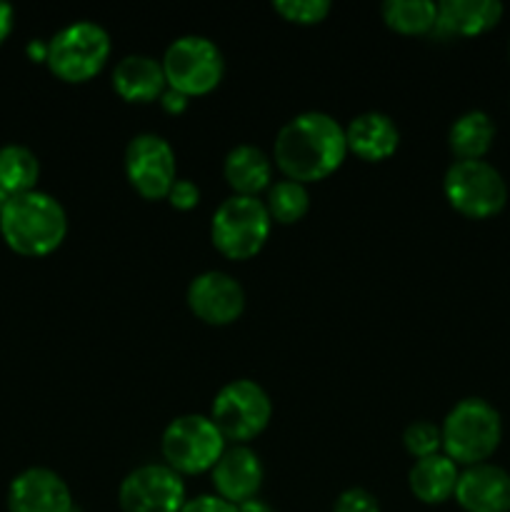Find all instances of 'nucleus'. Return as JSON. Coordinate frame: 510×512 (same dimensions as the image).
<instances>
[{
    "instance_id": "1",
    "label": "nucleus",
    "mask_w": 510,
    "mask_h": 512,
    "mask_svg": "<svg viewBox=\"0 0 510 512\" xmlns=\"http://www.w3.org/2000/svg\"><path fill=\"white\" fill-rule=\"evenodd\" d=\"M348 155L345 128L323 110L293 115L278 130L273 160L283 178L295 183H318L333 175Z\"/></svg>"
},
{
    "instance_id": "32",
    "label": "nucleus",
    "mask_w": 510,
    "mask_h": 512,
    "mask_svg": "<svg viewBox=\"0 0 510 512\" xmlns=\"http://www.w3.org/2000/svg\"><path fill=\"white\" fill-rule=\"evenodd\" d=\"M28 55L33 60H38V63H45V60H48V43H45V40H30Z\"/></svg>"
},
{
    "instance_id": "30",
    "label": "nucleus",
    "mask_w": 510,
    "mask_h": 512,
    "mask_svg": "<svg viewBox=\"0 0 510 512\" xmlns=\"http://www.w3.org/2000/svg\"><path fill=\"white\" fill-rule=\"evenodd\" d=\"M160 105H163L165 113H170V115H183L185 110H188L190 98H188V95L178 93V90L165 88V93L160 95Z\"/></svg>"
},
{
    "instance_id": "12",
    "label": "nucleus",
    "mask_w": 510,
    "mask_h": 512,
    "mask_svg": "<svg viewBox=\"0 0 510 512\" xmlns=\"http://www.w3.org/2000/svg\"><path fill=\"white\" fill-rule=\"evenodd\" d=\"M185 300L195 318L215 328L235 323L245 310L243 285L223 270H205L195 275L185 290Z\"/></svg>"
},
{
    "instance_id": "8",
    "label": "nucleus",
    "mask_w": 510,
    "mask_h": 512,
    "mask_svg": "<svg viewBox=\"0 0 510 512\" xmlns=\"http://www.w3.org/2000/svg\"><path fill=\"white\" fill-rule=\"evenodd\" d=\"M273 418V403L260 383L238 378L225 383L210 405V420L225 440L233 445H248L258 438Z\"/></svg>"
},
{
    "instance_id": "7",
    "label": "nucleus",
    "mask_w": 510,
    "mask_h": 512,
    "mask_svg": "<svg viewBox=\"0 0 510 512\" xmlns=\"http://www.w3.org/2000/svg\"><path fill=\"white\" fill-rule=\"evenodd\" d=\"M443 193L450 208L473 220L498 215L508 203V183L488 160H455L443 175Z\"/></svg>"
},
{
    "instance_id": "14",
    "label": "nucleus",
    "mask_w": 510,
    "mask_h": 512,
    "mask_svg": "<svg viewBox=\"0 0 510 512\" xmlns=\"http://www.w3.org/2000/svg\"><path fill=\"white\" fill-rule=\"evenodd\" d=\"M8 512H75V500L55 470L28 468L10 483Z\"/></svg>"
},
{
    "instance_id": "11",
    "label": "nucleus",
    "mask_w": 510,
    "mask_h": 512,
    "mask_svg": "<svg viewBox=\"0 0 510 512\" xmlns=\"http://www.w3.org/2000/svg\"><path fill=\"white\" fill-rule=\"evenodd\" d=\"M188 503L183 475L165 463H145L130 470L118 488L123 512H180Z\"/></svg>"
},
{
    "instance_id": "13",
    "label": "nucleus",
    "mask_w": 510,
    "mask_h": 512,
    "mask_svg": "<svg viewBox=\"0 0 510 512\" xmlns=\"http://www.w3.org/2000/svg\"><path fill=\"white\" fill-rule=\"evenodd\" d=\"M210 480H213L218 498L230 505H243L258 498L260 488H263V460L248 445H230L223 450L215 468L210 470Z\"/></svg>"
},
{
    "instance_id": "26",
    "label": "nucleus",
    "mask_w": 510,
    "mask_h": 512,
    "mask_svg": "<svg viewBox=\"0 0 510 512\" xmlns=\"http://www.w3.org/2000/svg\"><path fill=\"white\" fill-rule=\"evenodd\" d=\"M273 10L283 20L295 25H318L330 15L328 0H275Z\"/></svg>"
},
{
    "instance_id": "22",
    "label": "nucleus",
    "mask_w": 510,
    "mask_h": 512,
    "mask_svg": "<svg viewBox=\"0 0 510 512\" xmlns=\"http://www.w3.org/2000/svg\"><path fill=\"white\" fill-rule=\"evenodd\" d=\"M40 178V160L30 148L8 143L0 148V188L13 198L35 190Z\"/></svg>"
},
{
    "instance_id": "28",
    "label": "nucleus",
    "mask_w": 510,
    "mask_h": 512,
    "mask_svg": "<svg viewBox=\"0 0 510 512\" xmlns=\"http://www.w3.org/2000/svg\"><path fill=\"white\" fill-rule=\"evenodd\" d=\"M168 200L175 210H193L200 203V188L188 178H178L168 190Z\"/></svg>"
},
{
    "instance_id": "27",
    "label": "nucleus",
    "mask_w": 510,
    "mask_h": 512,
    "mask_svg": "<svg viewBox=\"0 0 510 512\" xmlns=\"http://www.w3.org/2000/svg\"><path fill=\"white\" fill-rule=\"evenodd\" d=\"M333 512H380V503L370 490L348 488L338 495Z\"/></svg>"
},
{
    "instance_id": "18",
    "label": "nucleus",
    "mask_w": 510,
    "mask_h": 512,
    "mask_svg": "<svg viewBox=\"0 0 510 512\" xmlns=\"http://www.w3.org/2000/svg\"><path fill=\"white\" fill-rule=\"evenodd\" d=\"M165 83L163 63L153 55L130 53L120 58L113 68V90L125 103H153L160 100Z\"/></svg>"
},
{
    "instance_id": "24",
    "label": "nucleus",
    "mask_w": 510,
    "mask_h": 512,
    "mask_svg": "<svg viewBox=\"0 0 510 512\" xmlns=\"http://www.w3.org/2000/svg\"><path fill=\"white\" fill-rule=\"evenodd\" d=\"M273 223L293 225L303 220L310 210L308 185L295 183V180H278L268 188V198L263 200Z\"/></svg>"
},
{
    "instance_id": "21",
    "label": "nucleus",
    "mask_w": 510,
    "mask_h": 512,
    "mask_svg": "<svg viewBox=\"0 0 510 512\" xmlns=\"http://www.w3.org/2000/svg\"><path fill=\"white\" fill-rule=\"evenodd\" d=\"M495 143V123L485 110L458 115L448 130V145L458 160H483Z\"/></svg>"
},
{
    "instance_id": "15",
    "label": "nucleus",
    "mask_w": 510,
    "mask_h": 512,
    "mask_svg": "<svg viewBox=\"0 0 510 512\" xmlns=\"http://www.w3.org/2000/svg\"><path fill=\"white\" fill-rule=\"evenodd\" d=\"M453 498L465 512H510V473L493 463L470 465L460 470Z\"/></svg>"
},
{
    "instance_id": "34",
    "label": "nucleus",
    "mask_w": 510,
    "mask_h": 512,
    "mask_svg": "<svg viewBox=\"0 0 510 512\" xmlns=\"http://www.w3.org/2000/svg\"><path fill=\"white\" fill-rule=\"evenodd\" d=\"M8 200H10V195H8V193H5V190H3V188H0V210H3V208H5V205H8Z\"/></svg>"
},
{
    "instance_id": "23",
    "label": "nucleus",
    "mask_w": 510,
    "mask_h": 512,
    "mask_svg": "<svg viewBox=\"0 0 510 512\" xmlns=\"http://www.w3.org/2000/svg\"><path fill=\"white\" fill-rule=\"evenodd\" d=\"M385 25L403 35H433L438 3L433 0H385L380 5Z\"/></svg>"
},
{
    "instance_id": "35",
    "label": "nucleus",
    "mask_w": 510,
    "mask_h": 512,
    "mask_svg": "<svg viewBox=\"0 0 510 512\" xmlns=\"http://www.w3.org/2000/svg\"><path fill=\"white\" fill-rule=\"evenodd\" d=\"M508 55H510V43H508Z\"/></svg>"
},
{
    "instance_id": "25",
    "label": "nucleus",
    "mask_w": 510,
    "mask_h": 512,
    "mask_svg": "<svg viewBox=\"0 0 510 512\" xmlns=\"http://www.w3.org/2000/svg\"><path fill=\"white\" fill-rule=\"evenodd\" d=\"M403 445L415 460L438 455L440 450H443L440 425L430 423V420H413V423L403 430Z\"/></svg>"
},
{
    "instance_id": "6",
    "label": "nucleus",
    "mask_w": 510,
    "mask_h": 512,
    "mask_svg": "<svg viewBox=\"0 0 510 512\" xmlns=\"http://www.w3.org/2000/svg\"><path fill=\"white\" fill-rule=\"evenodd\" d=\"M228 440L220 435L210 415H178L160 435V453L178 475H203L215 468Z\"/></svg>"
},
{
    "instance_id": "20",
    "label": "nucleus",
    "mask_w": 510,
    "mask_h": 512,
    "mask_svg": "<svg viewBox=\"0 0 510 512\" xmlns=\"http://www.w3.org/2000/svg\"><path fill=\"white\" fill-rule=\"evenodd\" d=\"M460 468L445 453L420 458L408 470V488L420 503L440 505L455 495Z\"/></svg>"
},
{
    "instance_id": "17",
    "label": "nucleus",
    "mask_w": 510,
    "mask_h": 512,
    "mask_svg": "<svg viewBox=\"0 0 510 512\" xmlns=\"http://www.w3.org/2000/svg\"><path fill=\"white\" fill-rule=\"evenodd\" d=\"M503 18V3L498 0H443L438 3V23L433 35L440 40L473 38L488 33Z\"/></svg>"
},
{
    "instance_id": "10",
    "label": "nucleus",
    "mask_w": 510,
    "mask_h": 512,
    "mask_svg": "<svg viewBox=\"0 0 510 512\" xmlns=\"http://www.w3.org/2000/svg\"><path fill=\"white\" fill-rule=\"evenodd\" d=\"M125 178L145 200H165L178 180L175 150L163 135L138 133L125 145Z\"/></svg>"
},
{
    "instance_id": "5",
    "label": "nucleus",
    "mask_w": 510,
    "mask_h": 512,
    "mask_svg": "<svg viewBox=\"0 0 510 512\" xmlns=\"http://www.w3.org/2000/svg\"><path fill=\"white\" fill-rule=\"evenodd\" d=\"M270 228H273V220L263 200L230 195L215 208L210 218V240L225 258L248 260L255 258L268 243Z\"/></svg>"
},
{
    "instance_id": "2",
    "label": "nucleus",
    "mask_w": 510,
    "mask_h": 512,
    "mask_svg": "<svg viewBox=\"0 0 510 512\" xmlns=\"http://www.w3.org/2000/svg\"><path fill=\"white\" fill-rule=\"evenodd\" d=\"M0 235L13 253L45 258L63 245L68 235V213L58 198L43 190L13 195L0 210Z\"/></svg>"
},
{
    "instance_id": "33",
    "label": "nucleus",
    "mask_w": 510,
    "mask_h": 512,
    "mask_svg": "<svg viewBox=\"0 0 510 512\" xmlns=\"http://www.w3.org/2000/svg\"><path fill=\"white\" fill-rule=\"evenodd\" d=\"M238 510L240 512H275L268 503H265V500H260V498H253V500H248V503L238 505Z\"/></svg>"
},
{
    "instance_id": "9",
    "label": "nucleus",
    "mask_w": 510,
    "mask_h": 512,
    "mask_svg": "<svg viewBox=\"0 0 510 512\" xmlns=\"http://www.w3.org/2000/svg\"><path fill=\"white\" fill-rule=\"evenodd\" d=\"M163 73L168 88L198 98L220 85L225 75V58L218 45L205 35H180L165 48Z\"/></svg>"
},
{
    "instance_id": "29",
    "label": "nucleus",
    "mask_w": 510,
    "mask_h": 512,
    "mask_svg": "<svg viewBox=\"0 0 510 512\" xmlns=\"http://www.w3.org/2000/svg\"><path fill=\"white\" fill-rule=\"evenodd\" d=\"M180 512H240L238 505L225 503L218 495H198V498L188 500Z\"/></svg>"
},
{
    "instance_id": "19",
    "label": "nucleus",
    "mask_w": 510,
    "mask_h": 512,
    "mask_svg": "<svg viewBox=\"0 0 510 512\" xmlns=\"http://www.w3.org/2000/svg\"><path fill=\"white\" fill-rule=\"evenodd\" d=\"M223 175L233 188V195L258 198V193L273 185V160L255 145L240 143L225 155Z\"/></svg>"
},
{
    "instance_id": "16",
    "label": "nucleus",
    "mask_w": 510,
    "mask_h": 512,
    "mask_svg": "<svg viewBox=\"0 0 510 512\" xmlns=\"http://www.w3.org/2000/svg\"><path fill=\"white\" fill-rule=\"evenodd\" d=\"M345 143L348 153L365 163H380L388 160L400 145V130L388 113L368 110L360 113L345 125Z\"/></svg>"
},
{
    "instance_id": "3",
    "label": "nucleus",
    "mask_w": 510,
    "mask_h": 512,
    "mask_svg": "<svg viewBox=\"0 0 510 512\" xmlns=\"http://www.w3.org/2000/svg\"><path fill=\"white\" fill-rule=\"evenodd\" d=\"M443 453L455 465L488 463L503 440V420L495 405L483 398H463L450 408L440 425Z\"/></svg>"
},
{
    "instance_id": "31",
    "label": "nucleus",
    "mask_w": 510,
    "mask_h": 512,
    "mask_svg": "<svg viewBox=\"0 0 510 512\" xmlns=\"http://www.w3.org/2000/svg\"><path fill=\"white\" fill-rule=\"evenodd\" d=\"M13 25H15V13H13V5L0 0V45L10 38L13 33Z\"/></svg>"
},
{
    "instance_id": "4",
    "label": "nucleus",
    "mask_w": 510,
    "mask_h": 512,
    "mask_svg": "<svg viewBox=\"0 0 510 512\" xmlns=\"http://www.w3.org/2000/svg\"><path fill=\"white\" fill-rule=\"evenodd\" d=\"M110 33L93 20H75L48 40L50 73L63 83H88L110 58Z\"/></svg>"
}]
</instances>
